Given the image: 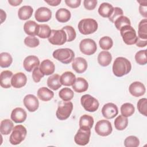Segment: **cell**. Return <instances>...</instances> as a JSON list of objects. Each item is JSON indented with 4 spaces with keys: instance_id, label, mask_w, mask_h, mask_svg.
I'll list each match as a JSON object with an SVG mask.
<instances>
[{
    "instance_id": "cell-21",
    "label": "cell",
    "mask_w": 147,
    "mask_h": 147,
    "mask_svg": "<svg viewBox=\"0 0 147 147\" xmlns=\"http://www.w3.org/2000/svg\"><path fill=\"white\" fill-rule=\"evenodd\" d=\"M39 29V25L35 21L29 20L26 21L24 25V30L26 34L30 36H37Z\"/></svg>"
},
{
    "instance_id": "cell-37",
    "label": "cell",
    "mask_w": 147,
    "mask_h": 147,
    "mask_svg": "<svg viewBox=\"0 0 147 147\" xmlns=\"http://www.w3.org/2000/svg\"><path fill=\"white\" fill-rule=\"evenodd\" d=\"M52 30L49 25L47 24H40L37 36L41 38H49L51 36Z\"/></svg>"
},
{
    "instance_id": "cell-39",
    "label": "cell",
    "mask_w": 147,
    "mask_h": 147,
    "mask_svg": "<svg viewBox=\"0 0 147 147\" xmlns=\"http://www.w3.org/2000/svg\"><path fill=\"white\" fill-rule=\"evenodd\" d=\"M99 44L101 49L107 51L113 47V41L111 37L109 36H104L99 40Z\"/></svg>"
},
{
    "instance_id": "cell-9",
    "label": "cell",
    "mask_w": 147,
    "mask_h": 147,
    "mask_svg": "<svg viewBox=\"0 0 147 147\" xmlns=\"http://www.w3.org/2000/svg\"><path fill=\"white\" fill-rule=\"evenodd\" d=\"M79 49L82 53L86 55H92L97 49L96 44L91 38H84L79 44Z\"/></svg>"
},
{
    "instance_id": "cell-49",
    "label": "cell",
    "mask_w": 147,
    "mask_h": 147,
    "mask_svg": "<svg viewBox=\"0 0 147 147\" xmlns=\"http://www.w3.org/2000/svg\"><path fill=\"white\" fill-rule=\"evenodd\" d=\"M96 0H84L83 1V4L84 7L88 10H94L97 5Z\"/></svg>"
},
{
    "instance_id": "cell-31",
    "label": "cell",
    "mask_w": 147,
    "mask_h": 147,
    "mask_svg": "<svg viewBox=\"0 0 147 147\" xmlns=\"http://www.w3.org/2000/svg\"><path fill=\"white\" fill-rule=\"evenodd\" d=\"M14 127L13 122L9 119H5L1 121L0 125V132L2 135L9 134Z\"/></svg>"
},
{
    "instance_id": "cell-29",
    "label": "cell",
    "mask_w": 147,
    "mask_h": 147,
    "mask_svg": "<svg viewBox=\"0 0 147 147\" xmlns=\"http://www.w3.org/2000/svg\"><path fill=\"white\" fill-rule=\"evenodd\" d=\"M33 9L30 6H23L18 9V16L21 20H26L31 17Z\"/></svg>"
},
{
    "instance_id": "cell-43",
    "label": "cell",
    "mask_w": 147,
    "mask_h": 147,
    "mask_svg": "<svg viewBox=\"0 0 147 147\" xmlns=\"http://www.w3.org/2000/svg\"><path fill=\"white\" fill-rule=\"evenodd\" d=\"M61 29L64 30V32H65V33L67 34V42H71L75 39L76 34L75 29L72 26H64Z\"/></svg>"
},
{
    "instance_id": "cell-22",
    "label": "cell",
    "mask_w": 147,
    "mask_h": 147,
    "mask_svg": "<svg viewBox=\"0 0 147 147\" xmlns=\"http://www.w3.org/2000/svg\"><path fill=\"white\" fill-rule=\"evenodd\" d=\"M72 86L75 92L82 93L87 90L88 88V83L85 79L79 77L76 79L75 83Z\"/></svg>"
},
{
    "instance_id": "cell-26",
    "label": "cell",
    "mask_w": 147,
    "mask_h": 147,
    "mask_svg": "<svg viewBox=\"0 0 147 147\" xmlns=\"http://www.w3.org/2000/svg\"><path fill=\"white\" fill-rule=\"evenodd\" d=\"M53 92L45 87H41L37 91V96L42 101H49L53 98Z\"/></svg>"
},
{
    "instance_id": "cell-24",
    "label": "cell",
    "mask_w": 147,
    "mask_h": 147,
    "mask_svg": "<svg viewBox=\"0 0 147 147\" xmlns=\"http://www.w3.org/2000/svg\"><path fill=\"white\" fill-rule=\"evenodd\" d=\"M94 121L92 117L84 114L80 117L79 119V127L84 130H91Z\"/></svg>"
},
{
    "instance_id": "cell-36",
    "label": "cell",
    "mask_w": 147,
    "mask_h": 147,
    "mask_svg": "<svg viewBox=\"0 0 147 147\" xmlns=\"http://www.w3.org/2000/svg\"><path fill=\"white\" fill-rule=\"evenodd\" d=\"M134 106L130 103H125L123 104L121 107V114L125 117L131 116L134 114Z\"/></svg>"
},
{
    "instance_id": "cell-54",
    "label": "cell",
    "mask_w": 147,
    "mask_h": 147,
    "mask_svg": "<svg viewBox=\"0 0 147 147\" xmlns=\"http://www.w3.org/2000/svg\"><path fill=\"white\" fill-rule=\"evenodd\" d=\"M1 23L2 24V23L6 20V13H5L2 9H1Z\"/></svg>"
},
{
    "instance_id": "cell-35",
    "label": "cell",
    "mask_w": 147,
    "mask_h": 147,
    "mask_svg": "<svg viewBox=\"0 0 147 147\" xmlns=\"http://www.w3.org/2000/svg\"><path fill=\"white\" fill-rule=\"evenodd\" d=\"M13 62V58L10 53L2 52L0 54V66L2 68L9 67Z\"/></svg>"
},
{
    "instance_id": "cell-53",
    "label": "cell",
    "mask_w": 147,
    "mask_h": 147,
    "mask_svg": "<svg viewBox=\"0 0 147 147\" xmlns=\"http://www.w3.org/2000/svg\"><path fill=\"white\" fill-rule=\"evenodd\" d=\"M22 0H9L8 2L13 6H17L22 3Z\"/></svg>"
},
{
    "instance_id": "cell-42",
    "label": "cell",
    "mask_w": 147,
    "mask_h": 147,
    "mask_svg": "<svg viewBox=\"0 0 147 147\" xmlns=\"http://www.w3.org/2000/svg\"><path fill=\"white\" fill-rule=\"evenodd\" d=\"M139 145V139L134 136H128L124 140V145L125 147H137Z\"/></svg>"
},
{
    "instance_id": "cell-16",
    "label": "cell",
    "mask_w": 147,
    "mask_h": 147,
    "mask_svg": "<svg viewBox=\"0 0 147 147\" xmlns=\"http://www.w3.org/2000/svg\"><path fill=\"white\" fill-rule=\"evenodd\" d=\"M40 60L38 58L34 55L27 56L24 60L23 65L24 69L28 72H31L35 68L40 65Z\"/></svg>"
},
{
    "instance_id": "cell-17",
    "label": "cell",
    "mask_w": 147,
    "mask_h": 147,
    "mask_svg": "<svg viewBox=\"0 0 147 147\" xmlns=\"http://www.w3.org/2000/svg\"><path fill=\"white\" fill-rule=\"evenodd\" d=\"M27 117L26 112L21 107L14 109L11 113V119L15 123H20L24 122Z\"/></svg>"
},
{
    "instance_id": "cell-48",
    "label": "cell",
    "mask_w": 147,
    "mask_h": 147,
    "mask_svg": "<svg viewBox=\"0 0 147 147\" xmlns=\"http://www.w3.org/2000/svg\"><path fill=\"white\" fill-rule=\"evenodd\" d=\"M140 3L139 11L142 16L145 18H147V1H138Z\"/></svg>"
},
{
    "instance_id": "cell-15",
    "label": "cell",
    "mask_w": 147,
    "mask_h": 147,
    "mask_svg": "<svg viewBox=\"0 0 147 147\" xmlns=\"http://www.w3.org/2000/svg\"><path fill=\"white\" fill-rule=\"evenodd\" d=\"M129 91L133 96L139 97L145 94L146 88L142 83L140 82H134L129 86Z\"/></svg>"
},
{
    "instance_id": "cell-27",
    "label": "cell",
    "mask_w": 147,
    "mask_h": 147,
    "mask_svg": "<svg viewBox=\"0 0 147 147\" xmlns=\"http://www.w3.org/2000/svg\"><path fill=\"white\" fill-rule=\"evenodd\" d=\"M98 62L103 67L108 66L111 62L112 56L111 53L106 51L100 52L98 56Z\"/></svg>"
},
{
    "instance_id": "cell-51",
    "label": "cell",
    "mask_w": 147,
    "mask_h": 147,
    "mask_svg": "<svg viewBox=\"0 0 147 147\" xmlns=\"http://www.w3.org/2000/svg\"><path fill=\"white\" fill-rule=\"evenodd\" d=\"M136 45L138 47H145L147 45V40H142L137 37Z\"/></svg>"
},
{
    "instance_id": "cell-18",
    "label": "cell",
    "mask_w": 147,
    "mask_h": 147,
    "mask_svg": "<svg viewBox=\"0 0 147 147\" xmlns=\"http://www.w3.org/2000/svg\"><path fill=\"white\" fill-rule=\"evenodd\" d=\"M26 82V76L23 72H17L14 74L11 80V86L16 88H20L24 87Z\"/></svg>"
},
{
    "instance_id": "cell-38",
    "label": "cell",
    "mask_w": 147,
    "mask_h": 147,
    "mask_svg": "<svg viewBox=\"0 0 147 147\" xmlns=\"http://www.w3.org/2000/svg\"><path fill=\"white\" fill-rule=\"evenodd\" d=\"M74 91L69 88H62L59 92V97L64 101H70L74 97Z\"/></svg>"
},
{
    "instance_id": "cell-11",
    "label": "cell",
    "mask_w": 147,
    "mask_h": 147,
    "mask_svg": "<svg viewBox=\"0 0 147 147\" xmlns=\"http://www.w3.org/2000/svg\"><path fill=\"white\" fill-rule=\"evenodd\" d=\"M91 130H84L80 128L75 136V142L79 145L84 146L89 142Z\"/></svg>"
},
{
    "instance_id": "cell-5",
    "label": "cell",
    "mask_w": 147,
    "mask_h": 147,
    "mask_svg": "<svg viewBox=\"0 0 147 147\" xmlns=\"http://www.w3.org/2000/svg\"><path fill=\"white\" fill-rule=\"evenodd\" d=\"M119 30L123 41L126 44L130 45L136 43L137 40L136 32L131 25H125Z\"/></svg>"
},
{
    "instance_id": "cell-44",
    "label": "cell",
    "mask_w": 147,
    "mask_h": 147,
    "mask_svg": "<svg viewBox=\"0 0 147 147\" xmlns=\"http://www.w3.org/2000/svg\"><path fill=\"white\" fill-rule=\"evenodd\" d=\"M138 111L144 116L147 115V99L145 98L140 99L137 104Z\"/></svg>"
},
{
    "instance_id": "cell-8",
    "label": "cell",
    "mask_w": 147,
    "mask_h": 147,
    "mask_svg": "<svg viewBox=\"0 0 147 147\" xmlns=\"http://www.w3.org/2000/svg\"><path fill=\"white\" fill-rule=\"evenodd\" d=\"M67 40L65 32L63 29L52 30L51 36L48 38V41L55 45H63Z\"/></svg>"
},
{
    "instance_id": "cell-25",
    "label": "cell",
    "mask_w": 147,
    "mask_h": 147,
    "mask_svg": "<svg viewBox=\"0 0 147 147\" xmlns=\"http://www.w3.org/2000/svg\"><path fill=\"white\" fill-rule=\"evenodd\" d=\"M60 82L65 86H72L76 80V76L71 71H66L60 76Z\"/></svg>"
},
{
    "instance_id": "cell-52",
    "label": "cell",
    "mask_w": 147,
    "mask_h": 147,
    "mask_svg": "<svg viewBox=\"0 0 147 147\" xmlns=\"http://www.w3.org/2000/svg\"><path fill=\"white\" fill-rule=\"evenodd\" d=\"M46 3L49 4L50 6H56L59 5L61 3V0H50V1H44Z\"/></svg>"
},
{
    "instance_id": "cell-40",
    "label": "cell",
    "mask_w": 147,
    "mask_h": 147,
    "mask_svg": "<svg viewBox=\"0 0 147 147\" xmlns=\"http://www.w3.org/2000/svg\"><path fill=\"white\" fill-rule=\"evenodd\" d=\"M115 28L118 29V30H120L121 28L125 25H131V22H130V20H129V18H127L126 16H120L118 18H117L114 22Z\"/></svg>"
},
{
    "instance_id": "cell-19",
    "label": "cell",
    "mask_w": 147,
    "mask_h": 147,
    "mask_svg": "<svg viewBox=\"0 0 147 147\" xmlns=\"http://www.w3.org/2000/svg\"><path fill=\"white\" fill-rule=\"evenodd\" d=\"M87 62L86 60L82 57H78L74 59L72 67L73 69L78 74H82L87 68Z\"/></svg>"
},
{
    "instance_id": "cell-10",
    "label": "cell",
    "mask_w": 147,
    "mask_h": 147,
    "mask_svg": "<svg viewBox=\"0 0 147 147\" xmlns=\"http://www.w3.org/2000/svg\"><path fill=\"white\" fill-rule=\"evenodd\" d=\"M95 131L97 134L105 137L110 135L112 131L113 127L110 121L106 119H102L98 121L95 126Z\"/></svg>"
},
{
    "instance_id": "cell-32",
    "label": "cell",
    "mask_w": 147,
    "mask_h": 147,
    "mask_svg": "<svg viewBox=\"0 0 147 147\" xmlns=\"http://www.w3.org/2000/svg\"><path fill=\"white\" fill-rule=\"evenodd\" d=\"M113 6L111 4L107 2H103L99 6L98 13L102 17L104 18H109L113 10Z\"/></svg>"
},
{
    "instance_id": "cell-2",
    "label": "cell",
    "mask_w": 147,
    "mask_h": 147,
    "mask_svg": "<svg viewBox=\"0 0 147 147\" xmlns=\"http://www.w3.org/2000/svg\"><path fill=\"white\" fill-rule=\"evenodd\" d=\"M78 27L80 33L87 35L95 32L98 25L96 21L92 18H84L79 21Z\"/></svg>"
},
{
    "instance_id": "cell-7",
    "label": "cell",
    "mask_w": 147,
    "mask_h": 147,
    "mask_svg": "<svg viewBox=\"0 0 147 147\" xmlns=\"http://www.w3.org/2000/svg\"><path fill=\"white\" fill-rule=\"evenodd\" d=\"M81 105L85 110L89 112H95L99 107L98 100L89 94H85L81 97Z\"/></svg>"
},
{
    "instance_id": "cell-14",
    "label": "cell",
    "mask_w": 147,
    "mask_h": 147,
    "mask_svg": "<svg viewBox=\"0 0 147 147\" xmlns=\"http://www.w3.org/2000/svg\"><path fill=\"white\" fill-rule=\"evenodd\" d=\"M118 113V107L113 103H107L104 105L102 109V114L106 119H112L114 118Z\"/></svg>"
},
{
    "instance_id": "cell-45",
    "label": "cell",
    "mask_w": 147,
    "mask_h": 147,
    "mask_svg": "<svg viewBox=\"0 0 147 147\" xmlns=\"http://www.w3.org/2000/svg\"><path fill=\"white\" fill-rule=\"evenodd\" d=\"M25 44L30 48H35L40 44L39 40L34 36H28L24 40Z\"/></svg>"
},
{
    "instance_id": "cell-50",
    "label": "cell",
    "mask_w": 147,
    "mask_h": 147,
    "mask_svg": "<svg viewBox=\"0 0 147 147\" xmlns=\"http://www.w3.org/2000/svg\"><path fill=\"white\" fill-rule=\"evenodd\" d=\"M65 4L69 7L75 9L78 7L81 3L80 0H65Z\"/></svg>"
},
{
    "instance_id": "cell-3",
    "label": "cell",
    "mask_w": 147,
    "mask_h": 147,
    "mask_svg": "<svg viewBox=\"0 0 147 147\" xmlns=\"http://www.w3.org/2000/svg\"><path fill=\"white\" fill-rule=\"evenodd\" d=\"M53 57L61 63L67 64L74 60L75 53L69 48H60L55 50L53 52Z\"/></svg>"
},
{
    "instance_id": "cell-1",
    "label": "cell",
    "mask_w": 147,
    "mask_h": 147,
    "mask_svg": "<svg viewBox=\"0 0 147 147\" xmlns=\"http://www.w3.org/2000/svg\"><path fill=\"white\" fill-rule=\"evenodd\" d=\"M131 69L130 61L123 57H117L113 65V72L115 76L122 77L129 74Z\"/></svg>"
},
{
    "instance_id": "cell-46",
    "label": "cell",
    "mask_w": 147,
    "mask_h": 147,
    "mask_svg": "<svg viewBox=\"0 0 147 147\" xmlns=\"http://www.w3.org/2000/svg\"><path fill=\"white\" fill-rule=\"evenodd\" d=\"M123 12L121 8L118 7H115L113 8V10L109 17V21H110L111 22L114 23L115 20L118 18L119 17L123 16Z\"/></svg>"
},
{
    "instance_id": "cell-13",
    "label": "cell",
    "mask_w": 147,
    "mask_h": 147,
    "mask_svg": "<svg viewBox=\"0 0 147 147\" xmlns=\"http://www.w3.org/2000/svg\"><path fill=\"white\" fill-rule=\"evenodd\" d=\"M34 17L38 22H47L49 21L52 17V11L48 7H40L36 10L34 14Z\"/></svg>"
},
{
    "instance_id": "cell-28",
    "label": "cell",
    "mask_w": 147,
    "mask_h": 147,
    "mask_svg": "<svg viewBox=\"0 0 147 147\" xmlns=\"http://www.w3.org/2000/svg\"><path fill=\"white\" fill-rule=\"evenodd\" d=\"M56 20L61 23L68 21L71 17V12L67 9L60 8L57 10L55 15Z\"/></svg>"
},
{
    "instance_id": "cell-20",
    "label": "cell",
    "mask_w": 147,
    "mask_h": 147,
    "mask_svg": "<svg viewBox=\"0 0 147 147\" xmlns=\"http://www.w3.org/2000/svg\"><path fill=\"white\" fill-rule=\"evenodd\" d=\"M39 68L44 75H50L54 73L55 66L52 61L49 59H45L40 64Z\"/></svg>"
},
{
    "instance_id": "cell-47",
    "label": "cell",
    "mask_w": 147,
    "mask_h": 147,
    "mask_svg": "<svg viewBox=\"0 0 147 147\" xmlns=\"http://www.w3.org/2000/svg\"><path fill=\"white\" fill-rule=\"evenodd\" d=\"M44 76V75L40 71L38 67L35 68L32 72V78L34 82L38 83Z\"/></svg>"
},
{
    "instance_id": "cell-41",
    "label": "cell",
    "mask_w": 147,
    "mask_h": 147,
    "mask_svg": "<svg viewBox=\"0 0 147 147\" xmlns=\"http://www.w3.org/2000/svg\"><path fill=\"white\" fill-rule=\"evenodd\" d=\"M135 60L137 64L140 65H145L147 63L146 50H140L135 55Z\"/></svg>"
},
{
    "instance_id": "cell-33",
    "label": "cell",
    "mask_w": 147,
    "mask_h": 147,
    "mask_svg": "<svg viewBox=\"0 0 147 147\" xmlns=\"http://www.w3.org/2000/svg\"><path fill=\"white\" fill-rule=\"evenodd\" d=\"M128 125V119L122 115H118L114 120V126L118 130H123Z\"/></svg>"
},
{
    "instance_id": "cell-34",
    "label": "cell",
    "mask_w": 147,
    "mask_h": 147,
    "mask_svg": "<svg viewBox=\"0 0 147 147\" xmlns=\"http://www.w3.org/2000/svg\"><path fill=\"white\" fill-rule=\"evenodd\" d=\"M138 37L142 39H147V20L144 18L138 24Z\"/></svg>"
},
{
    "instance_id": "cell-12",
    "label": "cell",
    "mask_w": 147,
    "mask_h": 147,
    "mask_svg": "<svg viewBox=\"0 0 147 147\" xmlns=\"http://www.w3.org/2000/svg\"><path fill=\"white\" fill-rule=\"evenodd\" d=\"M24 105L30 112H34L39 106V102L37 98L32 94L26 95L23 100Z\"/></svg>"
},
{
    "instance_id": "cell-4",
    "label": "cell",
    "mask_w": 147,
    "mask_h": 147,
    "mask_svg": "<svg viewBox=\"0 0 147 147\" xmlns=\"http://www.w3.org/2000/svg\"><path fill=\"white\" fill-rule=\"evenodd\" d=\"M27 130L25 126L18 125L14 126L9 137V141L11 144L16 145L22 142L26 136Z\"/></svg>"
},
{
    "instance_id": "cell-30",
    "label": "cell",
    "mask_w": 147,
    "mask_h": 147,
    "mask_svg": "<svg viewBox=\"0 0 147 147\" xmlns=\"http://www.w3.org/2000/svg\"><path fill=\"white\" fill-rule=\"evenodd\" d=\"M60 76L58 74H53L49 76L47 79L48 86L53 90H57L61 87L60 82Z\"/></svg>"
},
{
    "instance_id": "cell-6",
    "label": "cell",
    "mask_w": 147,
    "mask_h": 147,
    "mask_svg": "<svg viewBox=\"0 0 147 147\" xmlns=\"http://www.w3.org/2000/svg\"><path fill=\"white\" fill-rule=\"evenodd\" d=\"M72 110L73 104L71 102L61 101L59 103L56 115L60 120H65L69 118Z\"/></svg>"
},
{
    "instance_id": "cell-23",
    "label": "cell",
    "mask_w": 147,
    "mask_h": 147,
    "mask_svg": "<svg viewBox=\"0 0 147 147\" xmlns=\"http://www.w3.org/2000/svg\"><path fill=\"white\" fill-rule=\"evenodd\" d=\"M13 77V72L9 70H5L1 73V86L4 88L11 87V80Z\"/></svg>"
}]
</instances>
